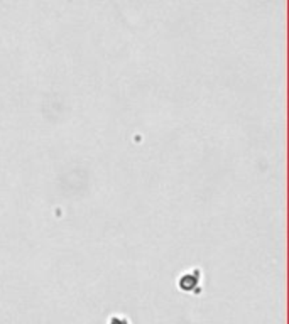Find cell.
<instances>
[{
	"label": "cell",
	"instance_id": "obj_1",
	"mask_svg": "<svg viewBox=\"0 0 289 324\" xmlns=\"http://www.w3.org/2000/svg\"><path fill=\"white\" fill-rule=\"evenodd\" d=\"M112 324H127V323H125V321H119V319H113Z\"/></svg>",
	"mask_w": 289,
	"mask_h": 324
}]
</instances>
